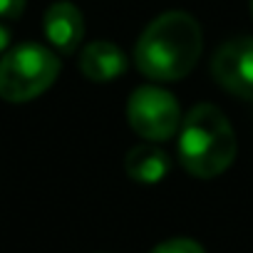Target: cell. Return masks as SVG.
<instances>
[{"label":"cell","mask_w":253,"mask_h":253,"mask_svg":"<svg viewBox=\"0 0 253 253\" xmlns=\"http://www.w3.org/2000/svg\"><path fill=\"white\" fill-rule=\"evenodd\" d=\"M80 70L89 82H114L126 72V57L117 45L107 40H94L80 52Z\"/></svg>","instance_id":"obj_7"},{"label":"cell","mask_w":253,"mask_h":253,"mask_svg":"<svg viewBox=\"0 0 253 253\" xmlns=\"http://www.w3.org/2000/svg\"><path fill=\"white\" fill-rule=\"evenodd\" d=\"M42 30H45L47 42L57 52L72 55L84 38V20H82L80 8H75L67 0H57V3L47 8L42 18Z\"/></svg>","instance_id":"obj_6"},{"label":"cell","mask_w":253,"mask_h":253,"mask_svg":"<svg viewBox=\"0 0 253 253\" xmlns=\"http://www.w3.org/2000/svg\"><path fill=\"white\" fill-rule=\"evenodd\" d=\"M25 10V0H0V18H20Z\"/></svg>","instance_id":"obj_10"},{"label":"cell","mask_w":253,"mask_h":253,"mask_svg":"<svg viewBox=\"0 0 253 253\" xmlns=\"http://www.w3.org/2000/svg\"><path fill=\"white\" fill-rule=\"evenodd\" d=\"M169 169H171L169 157L154 144H139L124 157L126 176L139 184H159L169 174Z\"/></svg>","instance_id":"obj_8"},{"label":"cell","mask_w":253,"mask_h":253,"mask_svg":"<svg viewBox=\"0 0 253 253\" xmlns=\"http://www.w3.org/2000/svg\"><path fill=\"white\" fill-rule=\"evenodd\" d=\"M204 50V35L194 15L169 10L154 18L139 35L134 47L137 70L157 82H176L186 77Z\"/></svg>","instance_id":"obj_1"},{"label":"cell","mask_w":253,"mask_h":253,"mask_svg":"<svg viewBox=\"0 0 253 253\" xmlns=\"http://www.w3.org/2000/svg\"><path fill=\"white\" fill-rule=\"evenodd\" d=\"M149 253H204V248L191 238H169V241L154 246Z\"/></svg>","instance_id":"obj_9"},{"label":"cell","mask_w":253,"mask_h":253,"mask_svg":"<svg viewBox=\"0 0 253 253\" xmlns=\"http://www.w3.org/2000/svg\"><path fill=\"white\" fill-rule=\"evenodd\" d=\"M126 119H129V126L139 137L149 142H164L179 132L184 117L171 92L154 84H144L129 94Z\"/></svg>","instance_id":"obj_4"},{"label":"cell","mask_w":253,"mask_h":253,"mask_svg":"<svg viewBox=\"0 0 253 253\" xmlns=\"http://www.w3.org/2000/svg\"><path fill=\"white\" fill-rule=\"evenodd\" d=\"M251 15H253V0H251Z\"/></svg>","instance_id":"obj_12"},{"label":"cell","mask_w":253,"mask_h":253,"mask_svg":"<svg viewBox=\"0 0 253 253\" xmlns=\"http://www.w3.org/2000/svg\"><path fill=\"white\" fill-rule=\"evenodd\" d=\"M60 75V60L52 50L25 42L0 57V97L5 102H30L40 97Z\"/></svg>","instance_id":"obj_3"},{"label":"cell","mask_w":253,"mask_h":253,"mask_svg":"<svg viewBox=\"0 0 253 253\" xmlns=\"http://www.w3.org/2000/svg\"><path fill=\"white\" fill-rule=\"evenodd\" d=\"M8 45H10V30L0 25V57H3V52L8 50Z\"/></svg>","instance_id":"obj_11"},{"label":"cell","mask_w":253,"mask_h":253,"mask_svg":"<svg viewBox=\"0 0 253 253\" xmlns=\"http://www.w3.org/2000/svg\"><path fill=\"white\" fill-rule=\"evenodd\" d=\"M211 72L221 87L241 99H253V38H233L218 47Z\"/></svg>","instance_id":"obj_5"},{"label":"cell","mask_w":253,"mask_h":253,"mask_svg":"<svg viewBox=\"0 0 253 253\" xmlns=\"http://www.w3.org/2000/svg\"><path fill=\"white\" fill-rule=\"evenodd\" d=\"M236 159V134L213 104H196L179 126V162L196 179L223 174Z\"/></svg>","instance_id":"obj_2"}]
</instances>
